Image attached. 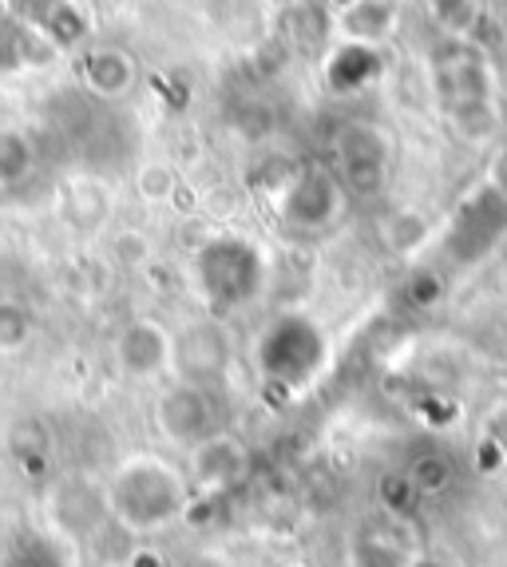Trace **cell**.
<instances>
[{
	"mask_svg": "<svg viewBox=\"0 0 507 567\" xmlns=\"http://www.w3.org/2000/svg\"><path fill=\"white\" fill-rule=\"evenodd\" d=\"M107 488V508H112V520L127 532H163L170 524L187 516L190 501H195V488H190L187 476L175 468L163 456H127V461L115 464Z\"/></svg>",
	"mask_w": 507,
	"mask_h": 567,
	"instance_id": "6da1fadb",
	"label": "cell"
},
{
	"mask_svg": "<svg viewBox=\"0 0 507 567\" xmlns=\"http://www.w3.org/2000/svg\"><path fill=\"white\" fill-rule=\"evenodd\" d=\"M195 286L203 293V302L215 313H238L250 302H258V293L266 286V258L250 238L238 235H215L195 250Z\"/></svg>",
	"mask_w": 507,
	"mask_h": 567,
	"instance_id": "7a4b0ae2",
	"label": "cell"
},
{
	"mask_svg": "<svg viewBox=\"0 0 507 567\" xmlns=\"http://www.w3.org/2000/svg\"><path fill=\"white\" fill-rule=\"evenodd\" d=\"M258 369H262L266 381H278L286 389H298L313 378V369L325 358V341L321 330L301 318V313H286V318H273L270 326L258 338Z\"/></svg>",
	"mask_w": 507,
	"mask_h": 567,
	"instance_id": "3957f363",
	"label": "cell"
},
{
	"mask_svg": "<svg viewBox=\"0 0 507 567\" xmlns=\"http://www.w3.org/2000/svg\"><path fill=\"white\" fill-rule=\"evenodd\" d=\"M223 416L226 405L218 401V389L187 385V381H175L155 401V429L183 453H190L198 441L223 433Z\"/></svg>",
	"mask_w": 507,
	"mask_h": 567,
	"instance_id": "277c9868",
	"label": "cell"
},
{
	"mask_svg": "<svg viewBox=\"0 0 507 567\" xmlns=\"http://www.w3.org/2000/svg\"><path fill=\"white\" fill-rule=\"evenodd\" d=\"M44 508H48L52 528H56L68 544H92V539L100 536V528L112 520L107 488L87 481V476H64L60 484H52Z\"/></svg>",
	"mask_w": 507,
	"mask_h": 567,
	"instance_id": "5b68a950",
	"label": "cell"
},
{
	"mask_svg": "<svg viewBox=\"0 0 507 567\" xmlns=\"http://www.w3.org/2000/svg\"><path fill=\"white\" fill-rule=\"evenodd\" d=\"M230 333L218 322H195L175 338L170 346V369L175 378L187 381V385H203V389H218L230 373Z\"/></svg>",
	"mask_w": 507,
	"mask_h": 567,
	"instance_id": "8992f818",
	"label": "cell"
},
{
	"mask_svg": "<svg viewBox=\"0 0 507 567\" xmlns=\"http://www.w3.org/2000/svg\"><path fill=\"white\" fill-rule=\"evenodd\" d=\"M254 461L250 449H246L242 436L235 433H215L207 441H198L187 453V481L195 492H207V496H218V492H230L250 476Z\"/></svg>",
	"mask_w": 507,
	"mask_h": 567,
	"instance_id": "52a82bcc",
	"label": "cell"
},
{
	"mask_svg": "<svg viewBox=\"0 0 507 567\" xmlns=\"http://www.w3.org/2000/svg\"><path fill=\"white\" fill-rule=\"evenodd\" d=\"M282 223L298 230H321L341 215V187L325 171H298L282 190Z\"/></svg>",
	"mask_w": 507,
	"mask_h": 567,
	"instance_id": "ba28073f",
	"label": "cell"
},
{
	"mask_svg": "<svg viewBox=\"0 0 507 567\" xmlns=\"http://www.w3.org/2000/svg\"><path fill=\"white\" fill-rule=\"evenodd\" d=\"M170 346H175V338L163 330V322H155V318H135V322L123 326L120 338H115V365H120L123 378L151 381L170 369Z\"/></svg>",
	"mask_w": 507,
	"mask_h": 567,
	"instance_id": "9c48e42d",
	"label": "cell"
},
{
	"mask_svg": "<svg viewBox=\"0 0 507 567\" xmlns=\"http://www.w3.org/2000/svg\"><path fill=\"white\" fill-rule=\"evenodd\" d=\"M338 159H341V179H345L349 190H376L385 183V171H389V152H385V140L376 127H345L338 140Z\"/></svg>",
	"mask_w": 507,
	"mask_h": 567,
	"instance_id": "30bf717a",
	"label": "cell"
},
{
	"mask_svg": "<svg viewBox=\"0 0 507 567\" xmlns=\"http://www.w3.org/2000/svg\"><path fill=\"white\" fill-rule=\"evenodd\" d=\"M80 68H84L87 92H95L100 100H120L139 80V68L123 48H87Z\"/></svg>",
	"mask_w": 507,
	"mask_h": 567,
	"instance_id": "8fae6325",
	"label": "cell"
},
{
	"mask_svg": "<svg viewBox=\"0 0 507 567\" xmlns=\"http://www.w3.org/2000/svg\"><path fill=\"white\" fill-rule=\"evenodd\" d=\"M37 167V147L17 127H0V187H20Z\"/></svg>",
	"mask_w": 507,
	"mask_h": 567,
	"instance_id": "7c38bea8",
	"label": "cell"
},
{
	"mask_svg": "<svg viewBox=\"0 0 507 567\" xmlns=\"http://www.w3.org/2000/svg\"><path fill=\"white\" fill-rule=\"evenodd\" d=\"M9 449L20 461H44L52 453V433L40 416H17L9 425Z\"/></svg>",
	"mask_w": 507,
	"mask_h": 567,
	"instance_id": "4fadbf2b",
	"label": "cell"
},
{
	"mask_svg": "<svg viewBox=\"0 0 507 567\" xmlns=\"http://www.w3.org/2000/svg\"><path fill=\"white\" fill-rule=\"evenodd\" d=\"M32 330H37V318L29 306L4 298L0 302V353H20L32 341Z\"/></svg>",
	"mask_w": 507,
	"mask_h": 567,
	"instance_id": "5bb4252c",
	"label": "cell"
},
{
	"mask_svg": "<svg viewBox=\"0 0 507 567\" xmlns=\"http://www.w3.org/2000/svg\"><path fill=\"white\" fill-rule=\"evenodd\" d=\"M408 484L413 492H424V496H436L452 484V461L441 453H428L408 468Z\"/></svg>",
	"mask_w": 507,
	"mask_h": 567,
	"instance_id": "9a60e30c",
	"label": "cell"
},
{
	"mask_svg": "<svg viewBox=\"0 0 507 567\" xmlns=\"http://www.w3.org/2000/svg\"><path fill=\"white\" fill-rule=\"evenodd\" d=\"M44 32L56 40L60 48H72L75 40L87 37V20H84V12L75 9V0H64V4L44 20Z\"/></svg>",
	"mask_w": 507,
	"mask_h": 567,
	"instance_id": "2e32d148",
	"label": "cell"
},
{
	"mask_svg": "<svg viewBox=\"0 0 507 567\" xmlns=\"http://www.w3.org/2000/svg\"><path fill=\"white\" fill-rule=\"evenodd\" d=\"M175 187H179V179H175V171L163 167V163H151V167L139 171V195L147 203H163L175 195Z\"/></svg>",
	"mask_w": 507,
	"mask_h": 567,
	"instance_id": "e0dca14e",
	"label": "cell"
},
{
	"mask_svg": "<svg viewBox=\"0 0 507 567\" xmlns=\"http://www.w3.org/2000/svg\"><path fill=\"white\" fill-rule=\"evenodd\" d=\"M9 4L24 20H32V24H40V29H44V20L52 17V12H56L60 4H64V0H9Z\"/></svg>",
	"mask_w": 507,
	"mask_h": 567,
	"instance_id": "ac0fdd59",
	"label": "cell"
},
{
	"mask_svg": "<svg viewBox=\"0 0 507 567\" xmlns=\"http://www.w3.org/2000/svg\"><path fill=\"white\" fill-rule=\"evenodd\" d=\"M115 250H120V258H127V262H143V258H147V243H143L139 235H123L120 243H115Z\"/></svg>",
	"mask_w": 507,
	"mask_h": 567,
	"instance_id": "d6986e66",
	"label": "cell"
},
{
	"mask_svg": "<svg viewBox=\"0 0 507 567\" xmlns=\"http://www.w3.org/2000/svg\"><path fill=\"white\" fill-rule=\"evenodd\" d=\"M270 9H286V4H293V0H266Z\"/></svg>",
	"mask_w": 507,
	"mask_h": 567,
	"instance_id": "ffe728a7",
	"label": "cell"
},
{
	"mask_svg": "<svg viewBox=\"0 0 507 567\" xmlns=\"http://www.w3.org/2000/svg\"><path fill=\"white\" fill-rule=\"evenodd\" d=\"M0 9H4V0H0Z\"/></svg>",
	"mask_w": 507,
	"mask_h": 567,
	"instance_id": "44dd1931",
	"label": "cell"
},
{
	"mask_svg": "<svg viewBox=\"0 0 507 567\" xmlns=\"http://www.w3.org/2000/svg\"><path fill=\"white\" fill-rule=\"evenodd\" d=\"M290 567H301V564H290Z\"/></svg>",
	"mask_w": 507,
	"mask_h": 567,
	"instance_id": "7402d4cb",
	"label": "cell"
}]
</instances>
